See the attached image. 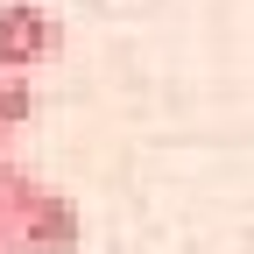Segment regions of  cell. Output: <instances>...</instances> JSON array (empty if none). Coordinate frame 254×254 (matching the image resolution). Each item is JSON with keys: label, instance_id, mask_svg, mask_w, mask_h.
I'll return each mask as SVG.
<instances>
[{"label": "cell", "instance_id": "6da1fadb", "mask_svg": "<svg viewBox=\"0 0 254 254\" xmlns=\"http://www.w3.org/2000/svg\"><path fill=\"white\" fill-rule=\"evenodd\" d=\"M64 57V21L43 0H0V71H43Z\"/></svg>", "mask_w": 254, "mask_h": 254}, {"label": "cell", "instance_id": "7a4b0ae2", "mask_svg": "<svg viewBox=\"0 0 254 254\" xmlns=\"http://www.w3.org/2000/svg\"><path fill=\"white\" fill-rule=\"evenodd\" d=\"M7 240H14V254H78V240H85V212L64 198V190H43V198L7 226Z\"/></svg>", "mask_w": 254, "mask_h": 254}, {"label": "cell", "instance_id": "3957f363", "mask_svg": "<svg viewBox=\"0 0 254 254\" xmlns=\"http://www.w3.org/2000/svg\"><path fill=\"white\" fill-rule=\"evenodd\" d=\"M43 190H50V184H43L36 170H28V163H14V155H7V148H0V233H7V226H14V219H21L28 205H36V198H43Z\"/></svg>", "mask_w": 254, "mask_h": 254}, {"label": "cell", "instance_id": "277c9868", "mask_svg": "<svg viewBox=\"0 0 254 254\" xmlns=\"http://www.w3.org/2000/svg\"><path fill=\"white\" fill-rule=\"evenodd\" d=\"M28 120H36V85L21 71H0V148H7Z\"/></svg>", "mask_w": 254, "mask_h": 254}, {"label": "cell", "instance_id": "5b68a950", "mask_svg": "<svg viewBox=\"0 0 254 254\" xmlns=\"http://www.w3.org/2000/svg\"><path fill=\"white\" fill-rule=\"evenodd\" d=\"M0 254H14V240H7V233H0Z\"/></svg>", "mask_w": 254, "mask_h": 254}]
</instances>
